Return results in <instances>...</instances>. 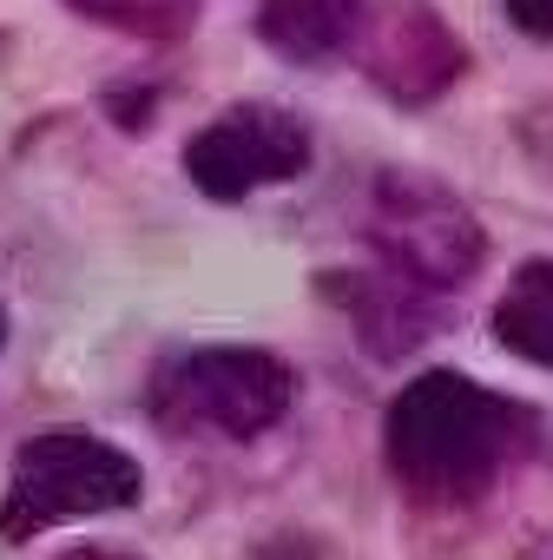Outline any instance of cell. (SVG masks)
I'll return each mask as SVG.
<instances>
[{"instance_id": "obj_6", "label": "cell", "mask_w": 553, "mask_h": 560, "mask_svg": "<svg viewBox=\"0 0 553 560\" xmlns=\"http://www.w3.org/2000/svg\"><path fill=\"white\" fill-rule=\"evenodd\" d=\"M257 34L284 54V60H337L363 34V0H263Z\"/></svg>"}, {"instance_id": "obj_3", "label": "cell", "mask_w": 553, "mask_h": 560, "mask_svg": "<svg viewBox=\"0 0 553 560\" xmlns=\"http://www.w3.org/2000/svg\"><path fill=\"white\" fill-rule=\"evenodd\" d=\"M369 237H376L383 270L409 277V284H422V291H455V284H468L474 264H481L474 211L448 185L415 178V172H383L376 178Z\"/></svg>"}, {"instance_id": "obj_8", "label": "cell", "mask_w": 553, "mask_h": 560, "mask_svg": "<svg viewBox=\"0 0 553 560\" xmlns=\"http://www.w3.org/2000/svg\"><path fill=\"white\" fill-rule=\"evenodd\" d=\"M507 21H514L520 34L553 40V0H507Z\"/></svg>"}, {"instance_id": "obj_1", "label": "cell", "mask_w": 553, "mask_h": 560, "mask_svg": "<svg viewBox=\"0 0 553 560\" xmlns=\"http://www.w3.org/2000/svg\"><path fill=\"white\" fill-rule=\"evenodd\" d=\"M514 435V409L501 396H487L481 383L455 376V370H422L396 402H389V468L415 488V494H474Z\"/></svg>"}, {"instance_id": "obj_7", "label": "cell", "mask_w": 553, "mask_h": 560, "mask_svg": "<svg viewBox=\"0 0 553 560\" xmlns=\"http://www.w3.org/2000/svg\"><path fill=\"white\" fill-rule=\"evenodd\" d=\"M494 343L553 370V257H527L494 304Z\"/></svg>"}, {"instance_id": "obj_5", "label": "cell", "mask_w": 553, "mask_h": 560, "mask_svg": "<svg viewBox=\"0 0 553 560\" xmlns=\"http://www.w3.org/2000/svg\"><path fill=\"white\" fill-rule=\"evenodd\" d=\"M178 389H185L191 416H204L217 435H237V442L284 422L297 402L291 363H276L270 350H198L178 370Z\"/></svg>"}, {"instance_id": "obj_9", "label": "cell", "mask_w": 553, "mask_h": 560, "mask_svg": "<svg viewBox=\"0 0 553 560\" xmlns=\"http://www.w3.org/2000/svg\"><path fill=\"white\" fill-rule=\"evenodd\" d=\"M0 337H8V317H0Z\"/></svg>"}, {"instance_id": "obj_2", "label": "cell", "mask_w": 553, "mask_h": 560, "mask_svg": "<svg viewBox=\"0 0 553 560\" xmlns=\"http://www.w3.org/2000/svg\"><path fill=\"white\" fill-rule=\"evenodd\" d=\"M139 501V462L99 435H34L14 455V481L0 501V534L27 540L73 514H119Z\"/></svg>"}, {"instance_id": "obj_4", "label": "cell", "mask_w": 553, "mask_h": 560, "mask_svg": "<svg viewBox=\"0 0 553 560\" xmlns=\"http://www.w3.org/2000/svg\"><path fill=\"white\" fill-rule=\"evenodd\" d=\"M310 165V132L276 106H231L185 145V172L204 198H250L257 185L297 178Z\"/></svg>"}]
</instances>
